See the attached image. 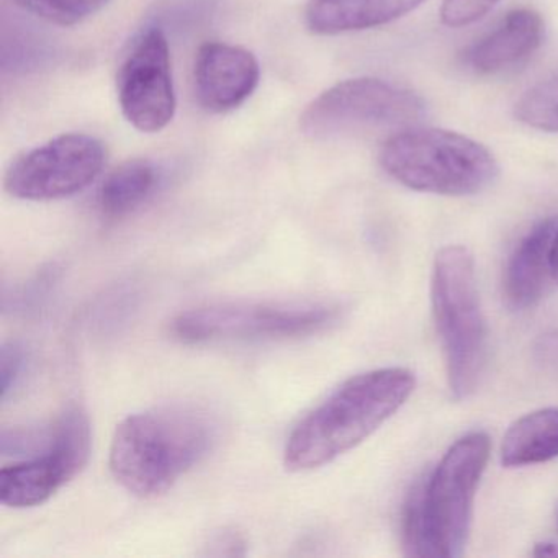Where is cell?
I'll return each mask as SVG.
<instances>
[{
	"mask_svg": "<svg viewBox=\"0 0 558 558\" xmlns=\"http://www.w3.org/2000/svg\"><path fill=\"white\" fill-rule=\"evenodd\" d=\"M514 116L531 129L558 133V74L525 90L515 102Z\"/></svg>",
	"mask_w": 558,
	"mask_h": 558,
	"instance_id": "e0dca14e",
	"label": "cell"
},
{
	"mask_svg": "<svg viewBox=\"0 0 558 558\" xmlns=\"http://www.w3.org/2000/svg\"><path fill=\"white\" fill-rule=\"evenodd\" d=\"M499 0H444L440 21L450 28L466 27L485 17Z\"/></svg>",
	"mask_w": 558,
	"mask_h": 558,
	"instance_id": "d6986e66",
	"label": "cell"
},
{
	"mask_svg": "<svg viewBox=\"0 0 558 558\" xmlns=\"http://www.w3.org/2000/svg\"><path fill=\"white\" fill-rule=\"evenodd\" d=\"M557 220L535 225L509 257L502 277L506 305L514 312H524L541 302L551 279L550 247Z\"/></svg>",
	"mask_w": 558,
	"mask_h": 558,
	"instance_id": "7c38bea8",
	"label": "cell"
},
{
	"mask_svg": "<svg viewBox=\"0 0 558 558\" xmlns=\"http://www.w3.org/2000/svg\"><path fill=\"white\" fill-rule=\"evenodd\" d=\"M259 80V61L244 48L211 41L195 58V96L208 112L227 113L243 106Z\"/></svg>",
	"mask_w": 558,
	"mask_h": 558,
	"instance_id": "8fae6325",
	"label": "cell"
},
{
	"mask_svg": "<svg viewBox=\"0 0 558 558\" xmlns=\"http://www.w3.org/2000/svg\"><path fill=\"white\" fill-rule=\"evenodd\" d=\"M17 8L58 27H74L102 11L112 0H12Z\"/></svg>",
	"mask_w": 558,
	"mask_h": 558,
	"instance_id": "ac0fdd59",
	"label": "cell"
},
{
	"mask_svg": "<svg viewBox=\"0 0 558 558\" xmlns=\"http://www.w3.org/2000/svg\"><path fill=\"white\" fill-rule=\"evenodd\" d=\"M117 93L123 116L140 132H161L171 123L175 93L165 32L149 28L136 38L120 66Z\"/></svg>",
	"mask_w": 558,
	"mask_h": 558,
	"instance_id": "30bf717a",
	"label": "cell"
},
{
	"mask_svg": "<svg viewBox=\"0 0 558 558\" xmlns=\"http://www.w3.org/2000/svg\"><path fill=\"white\" fill-rule=\"evenodd\" d=\"M155 165L133 159L110 172L99 194L100 210L106 217L122 218L142 207L158 185Z\"/></svg>",
	"mask_w": 558,
	"mask_h": 558,
	"instance_id": "2e32d148",
	"label": "cell"
},
{
	"mask_svg": "<svg viewBox=\"0 0 558 558\" xmlns=\"http://www.w3.org/2000/svg\"><path fill=\"white\" fill-rule=\"evenodd\" d=\"M535 557H558V544H551V542H542V544L535 545L534 550Z\"/></svg>",
	"mask_w": 558,
	"mask_h": 558,
	"instance_id": "603a6c76",
	"label": "cell"
},
{
	"mask_svg": "<svg viewBox=\"0 0 558 558\" xmlns=\"http://www.w3.org/2000/svg\"><path fill=\"white\" fill-rule=\"evenodd\" d=\"M378 161L404 187L447 197L480 194L499 172L482 143L439 129L401 130L384 143Z\"/></svg>",
	"mask_w": 558,
	"mask_h": 558,
	"instance_id": "277c9868",
	"label": "cell"
},
{
	"mask_svg": "<svg viewBox=\"0 0 558 558\" xmlns=\"http://www.w3.org/2000/svg\"><path fill=\"white\" fill-rule=\"evenodd\" d=\"M104 162L102 142L84 133H68L15 159L5 172L4 187L21 201L73 197L99 178Z\"/></svg>",
	"mask_w": 558,
	"mask_h": 558,
	"instance_id": "9c48e42d",
	"label": "cell"
},
{
	"mask_svg": "<svg viewBox=\"0 0 558 558\" xmlns=\"http://www.w3.org/2000/svg\"><path fill=\"white\" fill-rule=\"evenodd\" d=\"M542 352V359L548 364H557L558 362V335H548L542 339V345L538 348Z\"/></svg>",
	"mask_w": 558,
	"mask_h": 558,
	"instance_id": "44dd1931",
	"label": "cell"
},
{
	"mask_svg": "<svg viewBox=\"0 0 558 558\" xmlns=\"http://www.w3.org/2000/svg\"><path fill=\"white\" fill-rule=\"evenodd\" d=\"M338 318L339 310L328 305L221 303L181 313L172 322L171 331L189 344L277 341L316 335Z\"/></svg>",
	"mask_w": 558,
	"mask_h": 558,
	"instance_id": "8992f818",
	"label": "cell"
},
{
	"mask_svg": "<svg viewBox=\"0 0 558 558\" xmlns=\"http://www.w3.org/2000/svg\"><path fill=\"white\" fill-rule=\"evenodd\" d=\"M558 457V407L532 411L502 437L501 463L508 469L538 465Z\"/></svg>",
	"mask_w": 558,
	"mask_h": 558,
	"instance_id": "9a60e30c",
	"label": "cell"
},
{
	"mask_svg": "<svg viewBox=\"0 0 558 558\" xmlns=\"http://www.w3.org/2000/svg\"><path fill=\"white\" fill-rule=\"evenodd\" d=\"M90 424L81 408L64 411L41 430L34 457L0 470V502L25 509L47 502L86 465L90 456Z\"/></svg>",
	"mask_w": 558,
	"mask_h": 558,
	"instance_id": "ba28073f",
	"label": "cell"
},
{
	"mask_svg": "<svg viewBox=\"0 0 558 558\" xmlns=\"http://www.w3.org/2000/svg\"><path fill=\"white\" fill-rule=\"evenodd\" d=\"M217 417L204 408L174 404L130 414L117 426L110 472L132 495H165L218 442Z\"/></svg>",
	"mask_w": 558,
	"mask_h": 558,
	"instance_id": "6da1fadb",
	"label": "cell"
},
{
	"mask_svg": "<svg viewBox=\"0 0 558 558\" xmlns=\"http://www.w3.org/2000/svg\"><path fill=\"white\" fill-rule=\"evenodd\" d=\"M426 113L413 90L374 77L342 81L319 94L303 112L300 126L313 140H332L378 129L411 126Z\"/></svg>",
	"mask_w": 558,
	"mask_h": 558,
	"instance_id": "52a82bcc",
	"label": "cell"
},
{
	"mask_svg": "<svg viewBox=\"0 0 558 558\" xmlns=\"http://www.w3.org/2000/svg\"><path fill=\"white\" fill-rule=\"evenodd\" d=\"M27 364L25 349L19 342H5L0 351V375H2V398L15 390Z\"/></svg>",
	"mask_w": 558,
	"mask_h": 558,
	"instance_id": "ffe728a7",
	"label": "cell"
},
{
	"mask_svg": "<svg viewBox=\"0 0 558 558\" xmlns=\"http://www.w3.org/2000/svg\"><path fill=\"white\" fill-rule=\"evenodd\" d=\"M550 270H551V280H554L555 283H558V225H557V230H555L554 241H551Z\"/></svg>",
	"mask_w": 558,
	"mask_h": 558,
	"instance_id": "7402d4cb",
	"label": "cell"
},
{
	"mask_svg": "<svg viewBox=\"0 0 558 558\" xmlns=\"http://www.w3.org/2000/svg\"><path fill=\"white\" fill-rule=\"evenodd\" d=\"M430 302L450 395L466 400L478 388L488 359V329L476 287L475 260L466 247L447 246L437 253Z\"/></svg>",
	"mask_w": 558,
	"mask_h": 558,
	"instance_id": "3957f363",
	"label": "cell"
},
{
	"mask_svg": "<svg viewBox=\"0 0 558 558\" xmlns=\"http://www.w3.org/2000/svg\"><path fill=\"white\" fill-rule=\"evenodd\" d=\"M492 439L483 430L452 444L423 485L421 557H460L472 527L473 502L488 465Z\"/></svg>",
	"mask_w": 558,
	"mask_h": 558,
	"instance_id": "5b68a950",
	"label": "cell"
},
{
	"mask_svg": "<svg viewBox=\"0 0 558 558\" xmlns=\"http://www.w3.org/2000/svg\"><path fill=\"white\" fill-rule=\"evenodd\" d=\"M424 2L426 0H310L305 22L312 34L331 37L391 24Z\"/></svg>",
	"mask_w": 558,
	"mask_h": 558,
	"instance_id": "5bb4252c",
	"label": "cell"
},
{
	"mask_svg": "<svg viewBox=\"0 0 558 558\" xmlns=\"http://www.w3.org/2000/svg\"><path fill=\"white\" fill-rule=\"evenodd\" d=\"M414 388L416 377L403 367L349 378L296 424L283 452L287 469L308 472L354 449L407 403Z\"/></svg>",
	"mask_w": 558,
	"mask_h": 558,
	"instance_id": "7a4b0ae2",
	"label": "cell"
},
{
	"mask_svg": "<svg viewBox=\"0 0 558 558\" xmlns=\"http://www.w3.org/2000/svg\"><path fill=\"white\" fill-rule=\"evenodd\" d=\"M545 24L531 9L509 12L501 24L473 45L466 63L475 73L495 74L527 60L544 41Z\"/></svg>",
	"mask_w": 558,
	"mask_h": 558,
	"instance_id": "4fadbf2b",
	"label": "cell"
}]
</instances>
